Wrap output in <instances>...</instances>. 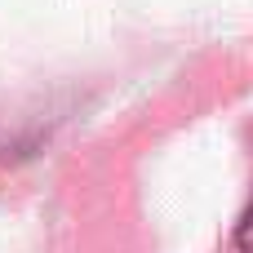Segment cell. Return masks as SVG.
Segmentation results:
<instances>
[{
	"instance_id": "1",
	"label": "cell",
	"mask_w": 253,
	"mask_h": 253,
	"mask_svg": "<svg viewBox=\"0 0 253 253\" xmlns=\"http://www.w3.org/2000/svg\"><path fill=\"white\" fill-rule=\"evenodd\" d=\"M236 249L253 253V200H249V209H245V218H240V227H236Z\"/></svg>"
}]
</instances>
